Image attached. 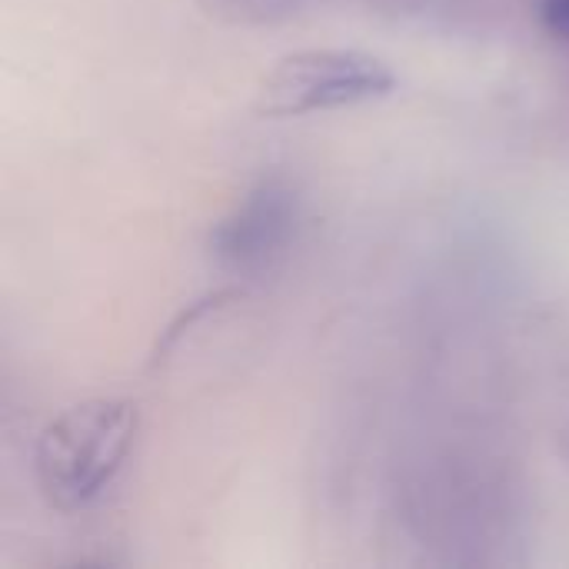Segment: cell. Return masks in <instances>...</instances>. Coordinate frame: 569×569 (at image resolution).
I'll use <instances>...</instances> for the list:
<instances>
[{
  "label": "cell",
  "mask_w": 569,
  "mask_h": 569,
  "mask_svg": "<svg viewBox=\"0 0 569 569\" xmlns=\"http://www.w3.org/2000/svg\"><path fill=\"white\" fill-rule=\"evenodd\" d=\"M540 23L547 33L569 43V0H540Z\"/></svg>",
  "instance_id": "cell-5"
},
{
  "label": "cell",
  "mask_w": 569,
  "mask_h": 569,
  "mask_svg": "<svg viewBox=\"0 0 569 569\" xmlns=\"http://www.w3.org/2000/svg\"><path fill=\"white\" fill-rule=\"evenodd\" d=\"M393 87V70L363 50H300L263 77L257 110L267 117L337 110L387 97Z\"/></svg>",
  "instance_id": "cell-2"
},
{
  "label": "cell",
  "mask_w": 569,
  "mask_h": 569,
  "mask_svg": "<svg viewBox=\"0 0 569 569\" xmlns=\"http://www.w3.org/2000/svg\"><path fill=\"white\" fill-rule=\"evenodd\" d=\"M283 223H290V203L287 193H280L273 183H263L250 200L227 220L217 233V247L223 257H233L237 263H247L260 257L267 247L280 240Z\"/></svg>",
  "instance_id": "cell-3"
},
{
  "label": "cell",
  "mask_w": 569,
  "mask_h": 569,
  "mask_svg": "<svg viewBox=\"0 0 569 569\" xmlns=\"http://www.w3.org/2000/svg\"><path fill=\"white\" fill-rule=\"evenodd\" d=\"M140 427L127 397L83 400L63 410L37 440L33 470L43 500L60 513L90 507L123 470Z\"/></svg>",
  "instance_id": "cell-1"
},
{
  "label": "cell",
  "mask_w": 569,
  "mask_h": 569,
  "mask_svg": "<svg viewBox=\"0 0 569 569\" xmlns=\"http://www.w3.org/2000/svg\"><path fill=\"white\" fill-rule=\"evenodd\" d=\"M240 297H243L240 287H217V290H207L203 297H197L193 303H187L183 310H177V313L170 317V323L160 330V337H157V343H153V350H150V367L163 363V360L183 343V337L193 333L197 323H203L210 313H217V310L237 303Z\"/></svg>",
  "instance_id": "cell-4"
}]
</instances>
